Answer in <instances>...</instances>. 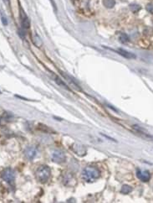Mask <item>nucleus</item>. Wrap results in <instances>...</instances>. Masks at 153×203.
I'll list each match as a JSON object with an SVG mask.
<instances>
[{
	"mask_svg": "<svg viewBox=\"0 0 153 203\" xmlns=\"http://www.w3.org/2000/svg\"><path fill=\"white\" fill-rule=\"evenodd\" d=\"M81 177L85 181L93 182L101 177V171L96 167L87 166L83 170Z\"/></svg>",
	"mask_w": 153,
	"mask_h": 203,
	"instance_id": "1",
	"label": "nucleus"
},
{
	"mask_svg": "<svg viewBox=\"0 0 153 203\" xmlns=\"http://www.w3.org/2000/svg\"><path fill=\"white\" fill-rule=\"evenodd\" d=\"M51 175L50 168L47 165H40L35 173L36 178L40 183H46L49 181V177Z\"/></svg>",
	"mask_w": 153,
	"mask_h": 203,
	"instance_id": "2",
	"label": "nucleus"
},
{
	"mask_svg": "<svg viewBox=\"0 0 153 203\" xmlns=\"http://www.w3.org/2000/svg\"><path fill=\"white\" fill-rule=\"evenodd\" d=\"M51 159H52L53 162H55L56 164H62L66 160V156L63 151L56 150L52 152Z\"/></svg>",
	"mask_w": 153,
	"mask_h": 203,
	"instance_id": "3",
	"label": "nucleus"
},
{
	"mask_svg": "<svg viewBox=\"0 0 153 203\" xmlns=\"http://www.w3.org/2000/svg\"><path fill=\"white\" fill-rule=\"evenodd\" d=\"M2 178L4 179L7 183L13 185L14 180H15V173H14V170L11 168L5 169L2 173Z\"/></svg>",
	"mask_w": 153,
	"mask_h": 203,
	"instance_id": "4",
	"label": "nucleus"
},
{
	"mask_svg": "<svg viewBox=\"0 0 153 203\" xmlns=\"http://www.w3.org/2000/svg\"><path fill=\"white\" fill-rule=\"evenodd\" d=\"M136 176L139 179L140 181L143 182L149 181L151 179V174L148 170H137L136 171Z\"/></svg>",
	"mask_w": 153,
	"mask_h": 203,
	"instance_id": "5",
	"label": "nucleus"
},
{
	"mask_svg": "<svg viewBox=\"0 0 153 203\" xmlns=\"http://www.w3.org/2000/svg\"><path fill=\"white\" fill-rule=\"evenodd\" d=\"M20 19H21V24L23 25V27L25 29H29L30 27V21L28 16L26 15L25 11L22 9H20Z\"/></svg>",
	"mask_w": 153,
	"mask_h": 203,
	"instance_id": "6",
	"label": "nucleus"
},
{
	"mask_svg": "<svg viewBox=\"0 0 153 203\" xmlns=\"http://www.w3.org/2000/svg\"><path fill=\"white\" fill-rule=\"evenodd\" d=\"M60 73H61V75H62L63 77L66 79L67 81L70 83V86H71L74 89H75V90H77V91H81V88H80V86H79V85L77 84L76 81H75V79H73V78L70 77V76H68V75L65 73V72H60Z\"/></svg>",
	"mask_w": 153,
	"mask_h": 203,
	"instance_id": "7",
	"label": "nucleus"
},
{
	"mask_svg": "<svg viewBox=\"0 0 153 203\" xmlns=\"http://www.w3.org/2000/svg\"><path fill=\"white\" fill-rule=\"evenodd\" d=\"M25 156L28 160H33L35 159V156L37 155V150L35 147H28L25 151Z\"/></svg>",
	"mask_w": 153,
	"mask_h": 203,
	"instance_id": "8",
	"label": "nucleus"
},
{
	"mask_svg": "<svg viewBox=\"0 0 153 203\" xmlns=\"http://www.w3.org/2000/svg\"><path fill=\"white\" fill-rule=\"evenodd\" d=\"M73 150L74 152L80 156H84L85 154H86V149L85 146L81 145V144H74L73 146Z\"/></svg>",
	"mask_w": 153,
	"mask_h": 203,
	"instance_id": "9",
	"label": "nucleus"
},
{
	"mask_svg": "<svg viewBox=\"0 0 153 203\" xmlns=\"http://www.w3.org/2000/svg\"><path fill=\"white\" fill-rule=\"evenodd\" d=\"M116 52L120 54L123 57L126 58V59H135L136 57V55H134L133 53L129 52L127 50H125L123 49H119L118 50H116Z\"/></svg>",
	"mask_w": 153,
	"mask_h": 203,
	"instance_id": "10",
	"label": "nucleus"
},
{
	"mask_svg": "<svg viewBox=\"0 0 153 203\" xmlns=\"http://www.w3.org/2000/svg\"><path fill=\"white\" fill-rule=\"evenodd\" d=\"M32 41L34 43V45L37 46L38 48H40L43 46V41L37 33H34V35H32Z\"/></svg>",
	"mask_w": 153,
	"mask_h": 203,
	"instance_id": "11",
	"label": "nucleus"
},
{
	"mask_svg": "<svg viewBox=\"0 0 153 203\" xmlns=\"http://www.w3.org/2000/svg\"><path fill=\"white\" fill-rule=\"evenodd\" d=\"M54 81H55L56 83L59 85V86H60L61 88L66 89L67 91H71L70 88H69V87H68V86H67V85L65 84V82H64V81H63L61 80V79L58 77V76H57V75H54Z\"/></svg>",
	"mask_w": 153,
	"mask_h": 203,
	"instance_id": "12",
	"label": "nucleus"
},
{
	"mask_svg": "<svg viewBox=\"0 0 153 203\" xmlns=\"http://www.w3.org/2000/svg\"><path fill=\"white\" fill-rule=\"evenodd\" d=\"M132 187L131 186H128V185H124V186H122L121 190V192L122 194H124V195H127L129 193H131L132 191Z\"/></svg>",
	"mask_w": 153,
	"mask_h": 203,
	"instance_id": "13",
	"label": "nucleus"
},
{
	"mask_svg": "<svg viewBox=\"0 0 153 203\" xmlns=\"http://www.w3.org/2000/svg\"><path fill=\"white\" fill-rule=\"evenodd\" d=\"M103 4L106 8L111 9L115 6V0H103Z\"/></svg>",
	"mask_w": 153,
	"mask_h": 203,
	"instance_id": "14",
	"label": "nucleus"
},
{
	"mask_svg": "<svg viewBox=\"0 0 153 203\" xmlns=\"http://www.w3.org/2000/svg\"><path fill=\"white\" fill-rule=\"evenodd\" d=\"M120 41L123 44H125V43H127L129 41V37L128 35H126V34H121V35H120Z\"/></svg>",
	"mask_w": 153,
	"mask_h": 203,
	"instance_id": "15",
	"label": "nucleus"
},
{
	"mask_svg": "<svg viewBox=\"0 0 153 203\" xmlns=\"http://www.w3.org/2000/svg\"><path fill=\"white\" fill-rule=\"evenodd\" d=\"M130 9H131V10L132 11V12L136 13V12H138L141 9V6L136 4H131L130 5Z\"/></svg>",
	"mask_w": 153,
	"mask_h": 203,
	"instance_id": "16",
	"label": "nucleus"
},
{
	"mask_svg": "<svg viewBox=\"0 0 153 203\" xmlns=\"http://www.w3.org/2000/svg\"><path fill=\"white\" fill-rule=\"evenodd\" d=\"M1 20H2V23H3V25H8V19L7 17L5 16V14L3 13V12H1Z\"/></svg>",
	"mask_w": 153,
	"mask_h": 203,
	"instance_id": "17",
	"label": "nucleus"
},
{
	"mask_svg": "<svg viewBox=\"0 0 153 203\" xmlns=\"http://www.w3.org/2000/svg\"><path fill=\"white\" fill-rule=\"evenodd\" d=\"M146 10L153 14V4H148L146 5Z\"/></svg>",
	"mask_w": 153,
	"mask_h": 203,
	"instance_id": "18",
	"label": "nucleus"
},
{
	"mask_svg": "<svg viewBox=\"0 0 153 203\" xmlns=\"http://www.w3.org/2000/svg\"><path fill=\"white\" fill-rule=\"evenodd\" d=\"M50 1H51V3H52L53 6H54V9H55L56 10V5L55 4V3H54V1H53V0H50Z\"/></svg>",
	"mask_w": 153,
	"mask_h": 203,
	"instance_id": "19",
	"label": "nucleus"
},
{
	"mask_svg": "<svg viewBox=\"0 0 153 203\" xmlns=\"http://www.w3.org/2000/svg\"><path fill=\"white\" fill-rule=\"evenodd\" d=\"M8 1H9V0H4V2H5V3H8Z\"/></svg>",
	"mask_w": 153,
	"mask_h": 203,
	"instance_id": "20",
	"label": "nucleus"
},
{
	"mask_svg": "<svg viewBox=\"0 0 153 203\" xmlns=\"http://www.w3.org/2000/svg\"><path fill=\"white\" fill-rule=\"evenodd\" d=\"M0 93H1V92H0Z\"/></svg>",
	"mask_w": 153,
	"mask_h": 203,
	"instance_id": "21",
	"label": "nucleus"
}]
</instances>
